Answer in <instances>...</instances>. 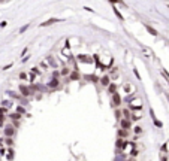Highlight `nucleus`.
Here are the masks:
<instances>
[{
    "label": "nucleus",
    "mask_w": 169,
    "mask_h": 161,
    "mask_svg": "<svg viewBox=\"0 0 169 161\" xmlns=\"http://www.w3.org/2000/svg\"><path fill=\"white\" fill-rule=\"evenodd\" d=\"M6 94L9 95V99L12 100V102H14V100H16V102H21V100L24 99L21 94H20V92H16V91H12V90H8L6 91Z\"/></svg>",
    "instance_id": "0eeeda50"
},
{
    "label": "nucleus",
    "mask_w": 169,
    "mask_h": 161,
    "mask_svg": "<svg viewBox=\"0 0 169 161\" xmlns=\"http://www.w3.org/2000/svg\"><path fill=\"white\" fill-rule=\"evenodd\" d=\"M118 125H120V128H123V130H130L132 131V128H133V121L121 118L120 121H118Z\"/></svg>",
    "instance_id": "39448f33"
},
{
    "label": "nucleus",
    "mask_w": 169,
    "mask_h": 161,
    "mask_svg": "<svg viewBox=\"0 0 169 161\" xmlns=\"http://www.w3.org/2000/svg\"><path fill=\"white\" fill-rule=\"evenodd\" d=\"M18 90H20V94H21L24 99H28V97H31V95H33V92H31V90H30V87L26 85V84H20Z\"/></svg>",
    "instance_id": "7ed1b4c3"
},
{
    "label": "nucleus",
    "mask_w": 169,
    "mask_h": 161,
    "mask_svg": "<svg viewBox=\"0 0 169 161\" xmlns=\"http://www.w3.org/2000/svg\"><path fill=\"white\" fill-rule=\"evenodd\" d=\"M153 122H154V125H156V127H159V128H162V127H163V124L160 122L157 118H153Z\"/></svg>",
    "instance_id": "c85d7f7f"
},
{
    "label": "nucleus",
    "mask_w": 169,
    "mask_h": 161,
    "mask_svg": "<svg viewBox=\"0 0 169 161\" xmlns=\"http://www.w3.org/2000/svg\"><path fill=\"white\" fill-rule=\"evenodd\" d=\"M60 19H55V18H52V19H48V21H45L40 24V27H47V26H51V24H55V22H59Z\"/></svg>",
    "instance_id": "4be33fe9"
},
{
    "label": "nucleus",
    "mask_w": 169,
    "mask_h": 161,
    "mask_svg": "<svg viewBox=\"0 0 169 161\" xmlns=\"http://www.w3.org/2000/svg\"><path fill=\"white\" fill-rule=\"evenodd\" d=\"M6 158H8V161H14V158H15V149L14 148H6Z\"/></svg>",
    "instance_id": "f8f14e48"
},
{
    "label": "nucleus",
    "mask_w": 169,
    "mask_h": 161,
    "mask_svg": "<svg viewBox=\"0 0 169 161\" xmlns=\"http://www.w3.org/2000/svg\"><path fill=\"white\" fill-rule=\"evenodd\" d=\"M76 61L85 63V64H91L93 63V57H90V55H87V54H79L76 57Z\"/></svg>",
    "instance_id": "6e6552de"
},
{
    "label": "nucleus",
    "mask_w": 169,
    "mask_h": 161,
    "mask_svg": "<svg viewBox=\"0 0 169 161\" xmlns=\"http://www.w3.org/2000/svg\"><path fill=\"white\" fill-rule=\"evenodd\" d=\"M30 73H33V75H36V73H38V75H39V67H38V66L31 67V69H30Z\"/></svg>",
    "instance_id": "7c9ffc66"
},
{
    "label": "nucleus",
    "mask_w": 169,
    "mask_h": 161,
    "mask_svg": "<svg viewBox=\"0 0 169 161\" xmlns=\"http://www.w3.org/2000/svg\"><path fill=\"white\" fill-rule=\"evenodd\" d=\"M5 155H6V148L0 146V157H5Z\"/></svg>",
    "instance_id": "473e14b6"
},
{
    "label": "nucleus",
    "mask_w": 169,
    "mask_h": 161,
    "mask_svg": "<svg viewBox=\"0 0 169 161\" xmlns=\"http://www.w3.org/2000/svg\"><path fill=\"white\" fill-rule=\"evenodd\" d=\"M0 113H2V115H8V107L0 106Z\"/></svg>",
    "instance_id": "72a5a7b5"
},
{
    "label": "nucleus",
    "mask_w": 169,
    "mask_h": 161,
    "mask_svg": "<svg viewBox=\"0 0 169 161\" xmlns=\"http://www.w3.org/2000/svg\"><path fill=\"white\" fill-rule=\"evenodd\" d=\"M15 112H18L20 115H26V106H23V104H16V109H15Z\"/></svg>",
    "instance_id": "aec40b11"
},
{
    "label": "nucleus",
    "mask_w": 169,
    "mask_h": 161,
    "mask_svg": "<svg viewBox=\"0 0 169 161\" xmlns=\"http://www.w3.org/2000/svg\"><path fill=\"white\" fill-rule=\"evenodd\" d=\"M123 88H124L126 92H132V87L129 85V84H124V85H123Z\"/></svg>",
    "instance_id": "2f4dec72"
},
{
    "label": "nucleus",
    "mask_w": 169,
    "mask_h": 161,
    "mask_svg": "<svg viewBox=\"0 0 169 161\" xmlns=\"http://www.w3.org/2000/svg\"><path fill=\"white\" fill-rule=\"evenodd\" d=\"M133 73H135V76H136L138 79H141V76H139V73H138V70H136V69H133Z\"/></svg>",
    "instance_id": "4c0bfd02"
},
{
    "label": "nucleus",
    "mask_w": 169,
    "mask_h": 161,
    "mask_svg": "<svg viewBox=\"0 0 169 161\" xmlns=\"http://www.w3.org/2000/svg\"><path fill=\"white\" fill-rule=\"evenodd\" d=\"M60 85H61V79L51 78L49 82L47 84V88H48V91H54V90H57V88H60Z\"/></svg>",
    "instance_id": "20e7f679"
},
{
    "label": "nucleus",
    "mask_w": 169,
    "mask_h": 161,
    "mask_svg": "<svg viewBox=\"0 0 169 161\" xmlns=\"http://www.w3.org/2000/svg\"><path fill=\"white\" fill-rule=\"evenodd\" d=\"M47 61H48V64L52 67V69H57V63H55V60L52 58V57H48V58H47Z\"/></svg>",
    "instance_id": "5701e85b"
},
{
    "label": "nucleus",
    "mask_w": 169,
    "mask_h": 161,
    "mask_svg": "<svg viewBox=\"0 0 169 161\" xmlns=\"http://www.w3.org/2000/svg\"><path fill=\"white\" fill-rule=\"evenodd\" d=\"M133 161H135V160H133Z\"/></svg>",
    "instance_id": "a19ab883"
},
{
    "label": "nucleus",
    "mask_w": 169,
    "mask_h": 161,
    "mask_svg": "<svg viewBox=\"0 0 169 161\" xmlns=\"http://www.w3.org/2000/svg\"><path fill=\"white\" fill-rule=\"evenodd\" d=\"M12 104H14L12 100H3V102H2V106H3V107H8V109H9Z\"/></svg>",
    "instance_id": "393cba45"
},
{
    "label": "nucleus",
    "mask_w": 169,
    "mask_h": 161,
    "mask_svg": "<svg viewBox=\"0 0 169 161\" xmlns=\"http://www.w3.org/2000/svg\"><path fill=\"white\" fill-rule=\"evenodd\" d=\"M12 66H14V64H12V63H9V64H6V66H3V67H2V70H8V69H11Z\"/></svg>",
    "instance_id": "c9c22d12"
},
{
    "label": "nucleus",
    "mask_w": 169,
    "mask_h": 161,
    "mask_svg": "<svg viewBox=\"0 0 169 161\" xmlns=\"http://www.w3.org/2000/svg\"><path fill=\"white\" fill-rule=\"evenodd\" d=\"M168 84H169V82H168Z\"/></svg>",
    "instance_id": "ea45409f"
},
{
    "label": "nucleus",
    "mask_w": 169,
    "mask_h": 161,
    "mask_svg": "<svg viewBox=\"0 0 169 161\" xmlns=\"http://www.w3.org/2000/svg\"><path fill=\"white\" fill-rule=\"evenodd\" d=\"M132 131H133V134H135V136H141L142 133H144V130H142V127H141V125L133 127V128H132Z\"/></svg>",
    "instance_id": "6ab92c4d"
},
{
    "label": "nucleus",
    "mask_w": 169,
    "mask_h": 161,
    "mask_svg": "<svg viewBox=\"0 0 169 161\" xmlns=\"http://www.w3.org/2000/svg\"><path fill=\"white\" fill-rule=\"evenodd\" d=\"M160 161H168V157H165V155H160Z\"/></svg>",
    "instance_id": "58836bf2"
},
{
    "label": "nucleus",
    "mask_w": 169,
    "mask_h": 161,
    "mask_svg": "<svg viewBox=\"0 0 169 161\" xmlns=\"http://www.w3.org/2000/svg\"><path fill=\"white\" fill-rule=\"evenodd\" d=\"M114 116L117 121H120L123 118V113H121V107H117V109H114Z\"/></svg>",
    "instance_id": "a211bd4d"
},
{
    "label": "nucleus",
    "mask_w": 169,
    "mask_h": 161,
    "mask_svg": "<svg viewBox=\"0 0 169 161\" xmlns=\"http://www.w3.org/2000/svg\"><path fill=\"white\" fill-rule=\"evenodd\" d=\"M162 154H168V143H165L162 146Z\"/></svg>",
    "instance_id": "f704fd0d"
},
{
    "label": "nucleus",
    "mask_w": 169,
    "mask_h": 161,
    "mask_svg": "<svg viewBox=\"0 0 169 161\" xmlns=\"http://www.w3.org/2000/svg\"><path fill=\"white\" fill-rule=\"evenodd\" d=\"M138 154H139V151H138V149H130L129 157H130V158H133V157H138Z\"/></svg>",
    "instance_id": "cd10ccee"
},
{
    "label": "nucleus",
    "mask_w": 169,
    "mask_h": 161,
    "mask_svg": "<svg viewBox=\"0 0 169 161\" xmlns=\"http://www.w3.org/2000/svg\"><path fill=\"white\" fill-rule=\"evenodd\" d=\"M145 29H147L148 31H150V34H153V36H157V34H159L157 31H156V30L153 29V27H150V26H145Z\"/></svg>",
    "instance_id": "bb28decb"
},
{
    "label": "nucleus",
    "mask_w": 169,
    "mask_h": 161,
    "mask_svg": "<svg viewBox=\"0 0 169 161\" xmlns=\"http://www.w3.org/2000/svg\"><path fill=\"white\" fill-rule=\"evenodd\" d=\"M126 139H121V137H117V140H115V151H117V154L120 151H123L126 148Z\"/></svg>",
    "instance_id": "423d86ee"
},
{
    "label": "nucleus",
    "mask_w": 169,
    "mask_h": 161,
    "mask_svg": "<svg viewBox=\"0 0 169 161\" xmlns=\"http://www.w3.org/2000/svg\"><path fill=\"white\" fill-rule=\"evenodd\" d=\"M18 78H20V80H27V79H28V73H26V72H21Z\"/></svg>",
    "instance_id": "a878e982"
},
{
    "label": "nucleus",
    "mask_w": 169,
    "mask_h": 161,
    "mask_svg": "<svg viewBox=\"0 0 169 161\" xmlns=\"http://www.w3.org/2000/svg\"><path fill=\"white\" fill-rule=\"evenodd\" d=\"M111 82H112V79H111V76H109V75H103L102 78H99V84H100V85L103 87V88H106Z\"/></svg>",
    "instance_id": "1a4fd4ad"
},
{
    "label": "nucleus",
    "mask_w": 169,
    "mask_h": 161,
    "mask_svg": "<svg viewBox=\"0 0 169 161\" xmlns=\"http://www.w3.org/2000/svg\"><path fill=\"white\" fill-rule=\"evenodd\" d=\"M85 79H88L93 84H99V76H96V75H88V76H85Z\"/></svg>",
    "instance_id": "412c9836"
},
{
    "label": "nucleus",
    "mask_w": 169,
    "mask_h": 161,
    "mask_svg": "<svg viewBox=\"0 0 169 161\" xmlns=\"http://www.w3.org/2000/svg\"><path fill=\"white\" fill-rule=\"evenodd\" d=\"M111 106H112V109L123 107V99H121V94L118 91L114 92V94H111Z\"/></svg>",
    "instance_id": "f257e3e1"
},
{
    "label": "nucleus",
    "mask_w": 169,
    "mask_h": 161,
    "mask_svg": "<svg viewBox=\"0 0 169 161\" xmlns=\"http://www.w3.org/2000/svg\"><path fill=\"white\" fill-rule=\"evenodd\" d=\"M59 70H60V75H61V78H63V76H64V78H67L72 69H71L69 66H63V67H61V69H59Z\"/></svg>",
    "instance_id": "dca6fc26"
},
{
    "label": "nucleus",
    "mask_w": 169,
    "mask_h": 161,
    "mask_svg": "<svg viewBox=\"0 0 169 161\" xmlns=\"http://www.w3.org/2000/svg\"><path fill=\"white\" fill-rule=\"evenodd\" d=\"M130 134H132L130 130H123V128H118V130H117V136H118V137H121V139L130 137Z\"/></svg>",
    "instance_id": "9d476101"
},
{
    "label": "nucleus",
    "mask_w": 169,
    "mask_h": 161,
    "mask_svg": "<svg viewBox=\"0 0 169 161\" xmlns=\"http://www.w3.org/2000/svg\"><path fill=\"white\" fill-rule=\"evenodd\" d=\"M121 113H123V118L130 119V116H132V110L129 109V107H121ZM130 121H132V119H130Z\"/></svg>",
    "instance_id": "f3484780"
},
{
    "label": "nucleus",
    "mask_w": 169,
    "mask_h": 161,
    "mask_svg": "<svg viewBox=\"0 0 169 161\" xmlns=\"http://www.w3.org/2000/svg\"><path fill=\"white\" fill-rule=\"evenodd\" d=\"M3 143H5L6 148H14V146H15L14 137H3Z\"/></svg>",
    "instance_id": "2eb2a0df"
},
{
    "label": "nucleus",
    "mask_w": 169,
    "mask_h": 161,
    "mask_svg": "<svg viewBox=\"0 0 169 161\" xmlns=\"http://www.w3.org/2000/svg\"><path fill=\"white\" fill-rule=\"evenodd\" d=\"M2 131H3V137H15V134H16V128L12 124L5 125L2 128Z\"/></svg>",
    "instance_id": "f03ea898"
},
{
    "label": "nucleus",
    "mask_w": 169,
    "mask_h": 161,
    "mask_svg": "<svg viewBox=\"0 0 169 161\" xmlns=\"http://www.w3.org/2000/svg\"><path fill=\"white\" fill-rule=\"evenodd\" d=\"M8 118H9L11 121H21L23 119V115H20L18 112H11V113H8Z\"/></svg>",
    "instance_id": "4468645a"
},
{
    "label": "nucleus",
    "mask_w": 169,
    "mask_h": 161,
    "mask_svg": "<svg viewBox=\"0 0 169 161\" xmlns=\"http://www.w3.org/2000/svg\"><path fill=\"white\" fill-rule=\"evenodd\" d=\"M106 91H108V94L111 95V94H114V92H117L118 91V85L115 82H111L108 87H106Z\"/></svg>",
    "instance_id": "ddd939ff"
},
{
    "label": "nucleus",
    "mask_w": 169,
    "mask_h": 161,
    "mask_svg": "<svg viewBox=\"0 0 169 161\" xmlns=\"http://www.w3.org/2000/svg\"><path fill=\"white\" fill-rule=\"evenodd\" d=\"M51 78H57V79H61V75H60V70L59 69H54L51 73Z\"/></svg>",
    "instance_id": "b1692460"
},
{
    "label": "nucleus",
    "mask_w": 169,
    "mask_h": 161,
    "mask_svg": "<svg viewBox=\"0 0 169 161\" xmlns=\"http://www.w3.org/2000/svg\"><path fill=\"white\" fill-rule=\"evenodd\" d=\"M69 80H79L81 79V75H79V70H71L69 73Z\"/></svg>",
    "instance_id": "9b49d317"
},
{
    "label": "nucleus",
    "mask_w": 169,
    "mask_h": 161,
    "mask_svg": "<svg viewBox=\"0 0 169 161\" xmlns=\"http://www.w3.org/2000/svg\"><path fill=\"white\" fill-rule=\"evenodd\" d=\"M27 29H28V24H27V26H23L21 29H20V33H24V31H26Z\"/></svg>",
    "instance_id": "e433bc0d"
},
{
    "label": "nucleus",
    "mask_w": 169,
    "mask_h": 161,
    "mask_svg": "<svg viewBox=\"0 0 169 161\" xmlns=\"http://www.w3.org/2000/svg\"><path fill=\"white\" fill-rule=\"evenodd\" d=\"M6 118H8L6 115H2V113H0V127H2V128H3V124H5Z\"/></svg>",
    "instance_id": "c756f323"
}]
</instances>
